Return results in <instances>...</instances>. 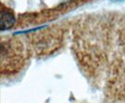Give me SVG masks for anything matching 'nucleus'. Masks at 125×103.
<instances>
[{
    "label": "nucleus",
    "mask_w": 125,
    "mask_h": 103,
    "mask_svg": "<svg viewBox=\"0 0 125 103\" xmlns=\"http://www.w3.org/2000/svg\"><path fill=\"white\" fill-rule=\"evenodd\" d=\"M113 1H115V2H117V1H123V0H113Z\"/></svg>",
    "instance_id": "2"
},
{
    "label": "nucleus",
    "mask_w": 125,
    "mask_h": 103,
    "mask_svg": "<svg viewBox=\"0 0 125 103\" xmlns=\"http://www.w3.org/2000/svg\"><path fill=\"white\" fill-rule=\"evenodd\" d=\"M15 23L14 15L10 11L2 9L1 11V30H6L12 26Z\"/></svg>",
    "instance_id": "1"
}]
</instances>
